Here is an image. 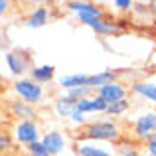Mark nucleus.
<instances>
[{
  "mask_svg": "<svg viewBox=\"0 0 156 156\" xmlns=\"http://www.w3.org/2000/svg\"><path fill=\"white\" fill-rule=\"evenodd\" d=\"M122 136L121 126L113 119H97L81 129V140L89 142H119Z\"/></svg>",
  "mask_w": 156,
  "mask_h": 156,
  "instance_id": "nucleus-1",
  "label": "nucleus"
},
{
  "mask_svg": "<svg viewBox=\"0 0 156 156\" xmlns=\"http://www.w3.org/2000/svg\"><path fill=\"white\" fill-rule=\"evenodd\" d=\"M12 91H14V95L18 97L20 101H24V103L30 105V107L42 105L44 99H46V87H44V85H38L36 81H32L28 75L16 79L14 85H12Z\"/></svg>",
  "mask_w": 156,
  "mask_h": 156,
  "instance_id": "nucleus-2",
  "label": "nucleus"
},
{
  "mask_svg": "<svg viewBox=\"0 0 156 156\" xmlns=\"http://www.w3.org/2000/svg\"><path fill=\"white\" fill-rule=\"evenodd\" d=\"M42 129H40L38 121H16L14 129H12V138L14 142L22 146H30L34 142L42 140Z\"/></svg>",
  "mask_w": 156,
  "mask_h": 156,
  "instance_id": "nucleus-3",
  "label": "nucleus"
},
{
  "mask_svg": "<svg viewBox=\"0 0 156 156\" xmlns=\"http://www.w3.org/2000/svg\"><path fill=\"white\" fill-rule=\"evenodd\" d=\"M154 133H156V111H144L133 122V134L138 142L144 144Z\"/></svg>",
  "mask_w": 156,
  "mask_h": 156,
  "instance_id": "nucleus-4",
  "label": "nucleus"
},
{
  "mask_svg": "<svg viewBox=\"0 0 156 156\" xmlns=\"http://www.w3.org/2000/svg\"><path fill=\"white\" fill-rule=\"evenodd\" d=\"M4 59H6L8 71H10L12 75H16L18 79H20V77H26V73L30 71V67H32V57L28 55L26 51H22V50L6 51Z\"/></svg>",
  "mask_w": 156,
  "mask_h": 156,
  "instance_id": "nucleus-5",
  "label": "nucleus"
},
{
  "mask_svg": "<svg viewBox=\"0 0 156 156\" xmlns=\"http://www.w3.org/2000/svg\"><path fill=\"white\" fill-rule=\"evenodd\" d=\"M65 10L75 14V18H105V8L93 2H85V0H71V2L63 4Z\"/></svg>",
  "mask_w": 156,
  "mask_h": 156,
  "instance_id": "nucleus-6",
  "label": "nucleus"
},
{
  "mask_svg": "<svg viewBox=\"0 0 156 156\" xmlns=\"http://www.w3.org/2000/svg\"><path fill=\"white\" fill-rule=\"evenodd\" d=\"M77 22H81L83 26L91 28L93 32H97L99 36H115L121 34V28H119L117 20H109V18H79Z\"/></svg>",
  "mask_w": 156,
  "mask_h": 156,
  "instance_id": "nucleus-7",
  "label": "nucleus"
},
{
  "mask_svg": "<svg viewBox=\"0 0 156 156\" xmlns=\"http://www.w3.org/2000/svg\"><path fill=\"white\" fill-rule=\"evenodd\" d=\"M95 95H99L107 105H111V103L126 99L129 97V87L125 83H121V81H113V83H107L103 87H99L95 91Z\"/></svg>",
  "mask_w": 156,
  "mask_h": 156,
  "instance_id": "nucleus-8",
  "label": "nucleus"
},
{
  "mask_svg": "<svg viewBox=\"0 0 156 156\" xmlns=\"http://www.w3.org/2000/svg\"><path fill=\"white\" fill-rule=\"evenodd\" d=\"M42 144L46 146V150L50 152V156H59L65 152L67 148V136L61 130H48L42 134Z\"/></svg>",
  "mask_w": 156,
  "mask_h": 156,
  "instance_id": "nucleus-9",
  "label": "nucleus"
},
{
  "mask_svg": "<svg viewBox=\"0 0 156 156\" xmlns=\"http://www.w3.org/2000/svg\"><path fill=\"white\" fill-rule=\"evenodd\" d=\"M75 109L81 111L83 115H105L107 113V103L101 99L99 95H91L87 99H81L75 103Z\"/></svg>",
  "mask_w": 156,
  "mask_h": 156,
  "instance_id": "nucleus-10",
  "label": "nucleus"
},
{
  "mask_svg": "<svg viewBox=\"0 0 156 156\" xmlns=\"http://www.w3.org/2000/svg\"><path fill=\"white\" fill-rule=\"evenodd\" d=\"M28 77L32 81H36L38 85H48L53 81L55 77V65L51 63H40V65H32L30 71H28Z\"/></svg>",
  "mask_w": 156,
  "mask_h": 156,
  "instance_id": "nucleus-11",
  "label": "nucleus"
},
{
  "mask_svg": "<svg viewBox=\"0 0 156 156\" xmlns=\"http://www.w3.org/2000/svg\"><path fill=\"white\" fill-rule=\"evenodd\" d=\"M8 111H10V115L16 117L18 121H36V119H38V111H36V107L26 105L24 101H20V99L10 101V103H8Z\"/></svg>",
  "mask_w": 156,
  "mask_h": 156,
  "instance_id": "nucleus-12",
  "label": "nucleus"
},
{
  "mask_svg": "<svg viewBox=\"0 0 156 156\" xmlns=\"http://www.w3.org/2000/svg\"><path fill=\"white\" fill-rule=\"evenodd\" d=\"M51 20V10L48 6H36L34 10L28 14L26 18V26L30 28V30H38V28H44L48 26Z\"/></svg>",
  "mask_w": 156,
  "mask_h": 156,
  "instance_id": "nucleus-13",
  "label": "nucleus"
},
{
  "mask_svg": "<svg viewBox=\"0 0 156 156\" xmlns=\"http://www.w3.org/2000/svg\"><path fill=\"white\" fill-rule=\"evenodd\" d=\"M77 156H113V150H109L101 142H89V140H79L75 144Z\"/></svg>",
  "mask_w": 156,
  "mask_h": 156,
  "instance_id": "nucleus-14",
  "label": "nucleus"
},
{
  "mask_svg": "<svg viewBox=\"0 0 156 156\" xmlns=\"http://www.w3.org/2000/svg\"><path fill=\"white\" fill-rule=\"evenodd\" d=\"M129 91L133 93V95H138V97H142V99L150 101L152 105H156V83L154 81H144V79L134 81L129 87Z\"/></svg>",
  "mask_w": 156,
  "mask_h": 156,
  "instance_id": "nucleus-15",
  "label": "nucleus"
},
{
  "mask_svg": "<svg viewBox=\"0 0 156 156\" xmlns=\"http://www.w3.org/2000/svg\"><path fill=\"white\" fill-rule=\"evenodd\" d=\"M87 79H89V73H65V75H61L59 79H57V85H59V89H63V93H65V91H71V89H75V87L87 85Z\"/></svg>",
  "mask_w": 156,
  "mask_h": 156,
  "instance_id": "nucleus-16",
  "label": "nucleus"
},
{
  "mask_svg": "<svg viewBox=\"0 0 156 156\" xmlns=\"http://www.w3.org/2000/svg\"><path fill=\"white\" fill-rule=\"evenodd\" d=\"M113 81H117V71H113V69H101V71L89 75L87 85L93 89V91H97L99 87H103L107 83H113Z\"/></svg>",
  "mask_w": 156,
  "mask_h": 156,
  "instance_id": "nucleus-17",
  "label": "nucleus"
},
{
  "mask_svg": "<svg viewBox=\"0 0 156 156\" xmlns=\"http://www.w3.org/2000/svg\"><path fill=\"white\" fill-rule=\"evenodd\" d=\"M73 109H75V101H73L67 93L57 95L55 101H53V111H55V115H57V117H61V119H67L69 115H71Z\"/></svg>",
  "mask_w": 156,
  "mask_h": 156,
  "instance_id": "nucleus-18",
  "label": "nucleus"
},
{
  "mask_svg": "<svg viewBox=\"0 0 156 156\" xmlns=\"http://www.w3.org/2000/svg\"><path fill=\"white\" fill-rule=\"evenodd\" d=\"M129 111H130V101H129V97H126V99H122V101H117V103L107 105V113L105 115H109V117L115 121V119L126 115Z\"/></svg>",
  "mask_w": 156,
  "mask_h": 156,
  "instance_id": "nucleus-19",
  "label": "nucleus"
},
{
  "mask_svg": "<svg viewBox=\"0 0 156 156\" xmlns=\"http://www.w3.org/2000/svg\"><path fill=\"white\" fill-rule=\"evenodd\" d=\"M69 97H71L73 101H81V99H87V97H91V95H95V91H93L89 85H83V87H75V89H71V91H65Z\"/></svg>",
  "mask_w": 156,
  "mask_h": 156,
  "instance_id": "nucleus-20",
  "label": "nucleus"
},
{
  "mask_svg": "<svg viewBox=\"0 0 156 156\" xmlns=\"http://www.w3.org/2000/svg\"><path fill=\"white\" fill-rule=\"evenodd\" d=\"M67 122H69L71 126H77V129H83V126L89 122V119H87V115H83L81 111L73 109V111H71V115L67 117Z\"/></svg>",
  "mask_w": 156,
  "mask_h": 156,
  "instance_id": "nucleus-21",
  "label": "nucleus"
},
{
  "mask_svg": "<svg viewBox=\"0 0 156 156\" xmlns=\"http://www.w3.org/2000/svg\"><path fill=\"white\" fill-rule=\"evenodd\" d=\"M26 150H28V156H50V152L46 150V146L42 144V140H38V142H34V144L26 146Z\"/></svg>",
  "mask_w": 156,
  "mask_h": 156,
  "instance_id": "nucleus-22",
  "label": "nucleus"
},
{
  "mask_svg": "<svg viewBox=\"0 0 156 156\" xmlns=\"http://www.w3.org/2000/svg\"><path fill=\"white\" fill-rule=\"evenodd\" d=\"M12 144H14L12 134L6 133V130H0V152H8L12 148Z\"/></svg>",
  "mask_w": 156,
  "mask_h": 156,
  "instance_id": "nucleus-23",
  "label": "nucleus"
},
{
  "mask_svg": "<svg viewBox=\"0 0 156 156\" xmlns=\"http://www.w3.org/2000/svg\"><path fill=\"white\" fill-rule=\"evenodd\" d=\"M111 6H113V10H117V12H130L133 6H134V2L133 0H115Z\"/></svg>",
  "mask_w": 156,
  "mask_h": 156,
  "instance_id": "nucleus-24",
  "label": "nucleus"
},
{
  "mask_svg": "<svg viewBox=\"0 0 156 156\" xmlns=\"http://www.w3.org/2000/svg\"><path fill=\"white\" fill-rule=\"evenodd\" d=\"M144 150H146V154H148V156H156V138L150 136L148 140L144 142Z\"/></svg>",
  "mask_w": 156,
  "mask_h": 156,
  "instance_id": "nucleus-25",
  "label": "nucleus"
},
{
  "mask_svg": "<svg viewBox=\"0 0 156 156\" xmlns=\"http://www.w3.org/2000/svg\"><path fill=\"white\" fill-rule=\"evenodd\" d=\"M10 8H12V2H8V0H0V22H2V18L8 14Z\"/></svg>",
  "mask_w": 156,
  "mask_h": 156,
  "instance_id": "nucleus-26",
  "label": "nucleus"
},
{
  "mask_svg": "<svg viewBox=\"0 0 156 156\" xmlns=\"http://www.w3.org/2000/svg\"><path fill=\"white\" fill-rule=\"evenodd\" d=\"M148 8H150V14H152L154 18H156V2H150V4H148Z\"/></svg>",
  "mask_w": 156,
  "mask_h": 156,
  "instance_id": "nucleus-27",
  "label": "nucleus"
},
{
  "mask_svg": "<svg viewBox=\"0 0 156 156\" xmlns=\"http://www.w3.org/2000/svg\"><path fill=\"white\" fill-rule=\"evenodd\" d=\"M122 156H140V154H138L136 150H134V152H126V154H122Z\"/></svg>",
  "mask_w": 156,
  "mask_h": 156,
  "instance_id": "nucleus-28",
  "label": "nucleus"
},
{
  "mask_svg": "<svg viewBox=\"0 0 156 156\" xmlns=\"http://www.w3.org/2000/svg\"><path fill=\"white\" fill-rule=\"evenodd\" d=\"M152 138H156V133H154V134H152Z\"/></svg>",
  "mask_w": 156,
  "mask_h": 156,
  "instance_id": "nucleus-29",
  "label": "nucleus"
}]
</instances>
